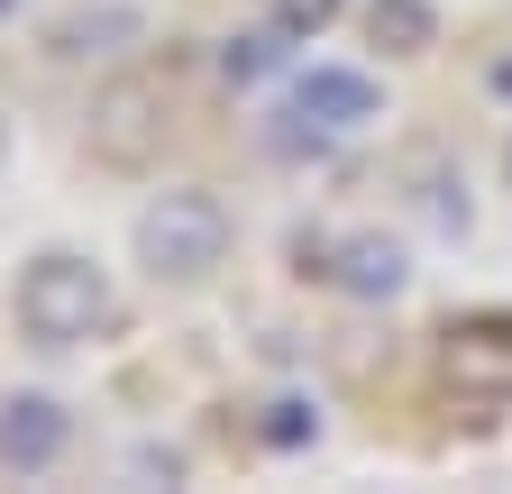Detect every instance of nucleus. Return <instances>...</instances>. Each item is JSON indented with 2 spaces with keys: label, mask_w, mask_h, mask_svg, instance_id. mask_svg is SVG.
I'll return each instance as SVG.
<instances>
[{
  "label": "nucleus",
  "mask_w": 512,
  "mask_h": 494,
  "mask_svg": "<svg viewBox=\"0 0 512 494\" xmlns=\"http://www.w3.org/2000/svg\"><path fill=\"white\" fill-rule=\"evenodd\" d=\"M503 174H512V138H503Z\"/></svg>",
  "instance_id": "obj_13"
},
{
  "label": "nucleus",
  "mask_w": 512,
  "mask_h": 494,
  "mask_svg": "<svg viewBox=\"0 0 512 494\" xmlns=\"http://www.w3.org/2000/svg\"><path fill=\"white\" fill-rule=\"evenodd\" d=\"M284 55H293V28H256V37H229V46H220V74H229V83H266Z\"/></svg>",
  "instance_id": "obj_9"
},
{
  "label": "nucleus",
  "mask_w": 512,
  "mask_h": 494,
  "mask_svg": "<svg viewBox=\"0 0 512 494\" xmlns=\"http://www.w3.org/2000/svg\"><path fill=\"white\" fill-rule=\"evenodd\" d=\"M74 440L55 394H0V476H46Z\"/></svg>",
  "instance_id": "obj_5"
},
{
  "label": "nucleus",
  "mask_w": 512,
  "mask_h": 494,
  "mask_svg": "<svg viewBox=\"0 0 512 494\" xmlns=\"http://www.w3.org/2000/svg\"><path fill=\"white\" fill-rule=\"evenodd\" d=\"M366 119H384L375 74H357V65H311V74H293V92H284L275 147H284V156H320L330 138H357Z\"/></svg>",
  "instance_id": "obj_3"
},
{
  "label": "nucleus",
  "mask_w": 512,
  "mask_h": 494,
  "mask_svg": "<svg viewBox=\"0 0 512 494\" xmlns=\"http://www.w3.org/2000/svg\"><path fill=\"white\" fill-rule=\"evenodd\" d=\"M165 147V92L147 74H119L92 92V156L101 165H147Z\"/></svg>",
  "instance_id": "obj_4"
},
{
  "label": "nucleus",
  "mask_w": 512,
  "mask_h": 494,
  "mask_svg": "<svg viewBox=\"0 0 512 494\" xmlns=\"http://www.w3.org/2000/svg\"><path fill=\"white\" fill-rule=\"evenodd\" d=\"M339 19V0H275V28H293V37H320Z\"/></svg>",
  "instance_id": "obj_11"
},
{
  "label": "nucleus",
  "mask_w": 512,
  "mask_h": 494,
  "mask_svg": "<svg viewBox=\"0 0 512 494\" xmlns=\"http://www.w3.org/2000/svg\"><path fill=\"white\" fill-rule=\"evenodd\" d=\"M320 275H330L339 293H357V302H394L403 293V247L375 238V229H357V238L330 247V266H320Z\"/></svg>",
  "instance_id": "obj_7"
},
{
  "label": "nucleus",
  "mask_w": 512,
  "mask_h": 494,
  "mask_svg": "<svg viewBox=\"0 0 512 494\" xmlns=\"http://www.w3.org/2000/svg\"><path fill=\"white\" fill-rule=\"evenodd\" d=\"M439 376L458 385V394H512V330H503V321H467V330H448Z\"/></svg>",
  "instance_id": "obj_6"
},
{
  "label": "nucleus",
  "mask_w": 512,
  "mask_h": 494,
  "mask_svg": "<svg viewBox=\"0 0 512 494\" xmlns=\"http://www.w3.org/2000/svg\"><path fill=\"white\" fill-rule=\"evenodd\" d=\"M10 10H19V0H0V19H10Z\"/></svg>",
  "instance_id": "obj_14"
},
{
  "label": "nucleus",
  "mask_w": 512,
  "mask_h": 494,
  "mask_svg": "<svg viewBox=\"0 0 512 494\" xmlns=\"http://www.w3.org/2000/svg\"><path fill=\"white\" fill-rule=\"evenodd\" d=\"M256 440H266V449H311L320 440V412L302 394H275V403H256Z\"/></svg>",
  "instance_id": "obj_10"
},
{
  "label": "nucleus",
  "mask_w": 512,
  "mask_h": 494,
  "mask_svg": "<svg viewBox=\"0 0 512 494\" xmlns=\"http://www.w3.org/2000/svg\"><path fill=\"white\" fill-rule=\"evenodd\" d=\"M138 266L156 284H202L229 266V202L202 193V183H174L138 211Z\"/></svg>",
  "instance_id": "obj_2"
},
{
  "label": "nucleus",
  "mask_w": 512,
  "mask_h": 494,
  "mask_svg": "<svg viewBox=\"0 0 512 494\" xmlns=\"http://www.w3.org/2000/svg\"><path fill=\"white\" fill-rule=\"evenodd\" d=\"M366 37L384 55H421L439 37V19H430V0H366Z\"/></svg>",
  "instance_id": "obj_8"
},
{
  "label": "nucleus",
  "mask_w": 512,
  "mask_h": 494,
  "mask_svg": "<svg viewBox=\"0 0 512 494\" xmlns=\"http://www.w3.org/2000/svg\"><path fill=\"white\" fill-rule=\"evenodd\" d=\"M494 83H503V92H512V65H503V74H494Z\"/></svg>",
  "instance_id": "obj_12"
},
{
  "label": "nucleus",
  "mask_w": 512,
  "mask_h": 494,
  "mask_svg": "<svg viewBox=\"0 0 512 494\" xmlns=\"http://www.w3.org/2000/svg\"><path fill=\"white\" fill-rule=\"evenodd\" d=\"M10 312H19V330H28L37 348H83V339L110 330L119 302H110V275H101L92 257H74V247H46V257L19 266Z\"/></svg>",
  "instance_id": "obj_1"
}]
</instances>
